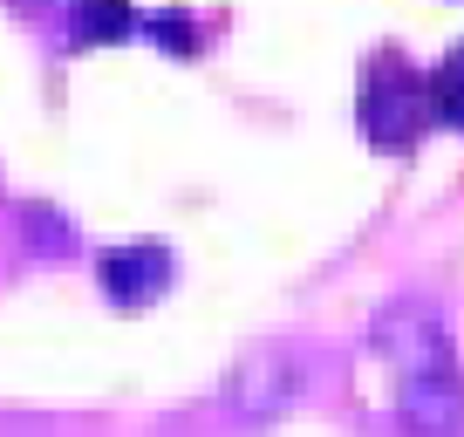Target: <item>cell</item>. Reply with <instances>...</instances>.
I'll use <instances>...</instances> for the list:
<instances>
[{
    "instance_id": "5",
    "label": "cell",
    "mask_w": 464,
    "mask_h": 437,
    "mask_svg": "<svg viewBox=\"0 0 464 437\" xmlns=\"http://www.w3.org/2000/svg\"><path fill=\"white\" fill-rule=\"evenodd\" d=\"M75 42H123V34L137 28V15H130V0H75Z\"/></svg>"
},
{
    "instance_id": "4",
    "label": "cell",
    "mask_w": 464,
    "mask_h": 437,
    "mask_svg": "<svg viewBox=\"0 0 464 437\" xmlns=\"http://www.w3.org/2000/svg\"><path fill=\"white\" fill-rule=\"evenodd\" d=\"M294 390H301V363H294L287 349L260 355V363L239 376V403H246L253 417H266V410H287V403H294Z\"/></svg>"
},
{
    "instance_id": "1",
    "label": "cell",
    "mask_w": 464,
    "mask_h": 437,
    "mask_svg": "<svg viewBox=\"0 0 464 437\" xmlns=\"http://www.w3.org/2000/svg\"><path fill=\"white\" fill-rule=\"evenodd\" d=\"M369 355L390 376V410L410 437H458L464 431V369L450 355L444 321L423 307H390L369 335Z\"/></svg>"
},
{
    "instance_id": "6",
    "label": "cell",
    "mask_w": 464,
    "mask_h": 437,
    "mask_svg": "<svg viewBox=\"0 0 464 437\" xmlns=\"http://www.w3.org/2000/svg\"><path fill=\"white\" fill-rule=\"evenodd\" d=\"M430 117L450 123V131H464V48H450V55L437 62V75H430Z\"/></svg>"
},
{
    "instance_id": "2",
    "label": "cell",
    "mask_w": 464,
    "mask_h": 437,
    "mask_svg": "<svg viewBox=\"0 0 464 437\" xmlns=\"http://www.w3.org/2000/svg\"><path fill=\"white\" fill-rule=\"evenodd\" d=\"M423 123H430V89H423L396 55L369 62V75H362V137L369 144L410 151Z\"/></svg>"
},
{
    "instance_id": "7",
    "label": "cell",
    "mask_w": 464,
    "mask_h": 437,
    "mask_svg": "<svg viewBox=\"0 0 464 437\" xmlns=\"http://www.w3.org/2000/svg\"><path fill=\"white\" fill-rule=\"evenodd\" d=\"M150 34H158V42L171 48V55H191V48H198V42H191V21L178 15V7H171V15H158V21H150Z\"/></svg>"
},
{
    "instance_id": "3",
    "label": "cell",
    "mask_w": 464,
    "mask_h": 437,
    "mask_svg": "<svg viewBox=\"0 0 464 437\" xmlns=\"http://www.w3.org/2000/svg\"><path fill=\"white\" fill-rule=\"evenodd\" d=\"M171 287V253L164 247H110L102 253V294L116 307H150Z\"/></svg>"
}]
</instances>
